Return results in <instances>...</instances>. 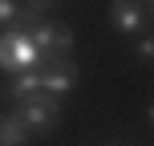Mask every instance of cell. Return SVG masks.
Here are the masks:
<instances>
[{
	"label": "cell",
	"instance_id": "6da1fadb",
	"mask_svg": "<svg viewBox=\"0 0 154 146\" xmlns=\"http://www.w3.org/2000/svg\"><path fill=\"white\" fill-rule=\"evenodd\" d=\"M37 65H41V53H37V45L29 41L24 29L0 33V69L4 73H32Z\"/></svg>",
	"mask_w": 154,
	"mask_h": 146
},
{
	"label": "cell",
	"instance_id": "7a4b0ae2",
	"mask_svg": "<svg viewBox=\"0 0 154 146\" xmlns=\"http://www.w3.org/2000/svg\"><path fill=\"white\" fill-rule=\"evenodd\" d=\"M12 114L20 118V126H24L29 134H49V130L57 126V118H61V101L49 98V93H32V98L16 101Z\"/></svg>",
	"mask_w": 154,
	"mask_h": 146
},
{
	"label": "cell",
	"instance_id": "3957f363",
	"mask_svg": "<svg viewBox=\"0 0 154 146\" xmlns=\"http://www.w3.org/2000/svg\"><path fill=\"white\" fill-rule=\"evenodd\" d=\"M24 33H29V41L37 45L41 57H69V49H73V29L61 20H37Z\"/></svg>",
	"mask_w": 154,
	"mask_h": 146
},
{
	"label": "cell",
	"instance_id": "277c9868",
	"mask_svg": "<svg viewBox=\"0 0 154 146\" xmlns=\"http://www.w3.org/2000/svg\"><path fill=\"white\" fill-rule=\"evenodd\" d=\"M37 73H41V93H49V98H57V101L77 85V65L69 57H41Z\"/></svg>",
	"mask_w": 154,
	"mask_h": 146
},
{
	"label": "cell",
	"instance_id": "5b68a950",
	"mask_svg": "<svg viewBox=\"0 0 154 146\" xmlns=\"http://www.w3.org/2000/svg\"><path fill=\"white\" fill-rule=\"evenodd\" d=\"M109 24H114L122 37L150 29V8H142L138 0H109Z\"/></svg>",
	"mask_w": 154,
	"mask_h": 146
},
{
	"label": "cell",
	"instance_id": "8992f818",
	"mask_svg": "<svg viewBox=\"0 0 154 146\" xmlns=\"http://www.w3.org/2000/svg\"><path fill=\"white\" fill-rule=\"evenodd\" d=\"M32 93H41V73L37 69H32V73H16L0 101H24V98H32Z\"/></svg>",
	"mask_w": 154,
	"mask_h": 146
},
{
	"label": "cell",
	"instance_id": "52a82bcc",
	"mask_svg": "<svg viewBox=\"0 0 154 146\" xmlns=\"http://www.w3.org/2000/svg\"><path fill=\"white\" fill-rule=\"evenodd\" d=\"M0 146H29V130L20 126V118L4 110H0Z\"/></svg>",
	"mask_w": 154,
	"mask_h": 146
},
{
	"label": "cell",
	"instance_id": "ba28073f",
	"mask_svg": "<svg viewBox=\"0 0 154 146\" xmlns=\"http://www.w3.org/2000/svg\"><path fill=\"white\" fill-rule=\"evenodd\" d=\"M16 12H20L16 0H0V24H16Z\"/></svg>",
	"mask_w": 154,
	"mask_h": 146
},
{
	"label": "cell",
	"instance_id": "9c48e42d",
	"mask_svg": "<svg viewBox=\"0 0 154 146\" xmlns=\"http://www.w3.org/2000/svg\"><path fill=\"white\" fill-rule=\"evenodd\" d=\"M154 57V41H150V33H142V41H138V61H150Z\"/></svg>",
	"mask_w": 154,
	"mask_h": 146
},
{
	"label": "cell",
	"instance_id": "30bf717a",
	"mask_svg": "<svg viewBox=\"0 0 154 146\" xmlns=\"http://www.w3.org/2000/svg\"><path fill=\"white\" fill-rule=\"evenodd\" d=\"M24 4H29V8H41V12H45V8L53 4V0H24Z\"/></svg>",
	"mask_w": 154,
	"mask_h": 146
},
{
	"label": "cell",
	"instance_id": "8fae6325",
	"mask_svg": "<svg viewBox=\"0 0 154 146\" xmlns=\"http://www.w3.org/2000/svg\"><path fill=\"white\" fill-rule=\"evenodd\" d=\"M138 4H142V8H150V0H138Z\"/></svg>",
	"mask_w": 154,
	"mask_h": 146
}]
</instances>
